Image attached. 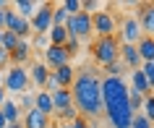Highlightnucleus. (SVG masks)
<instances>
[{"instance_id": "nucleus-1", "label": "nucleus", "mask_w": 154, "mask_h": 128, "mask_svg": "<svg viewBox=\"0 0 154 128\" xmlns=\"http://www.w3.org/2000/svg\"><path fill=\"white\" fill-rule=\"evenodd\" d=\"M71 99L73 107L84 112L86 118H99L105 112V102H102V76L94 71H81L76 73V79L71 84Z\"/></svg>"}, {"instance_id": "nucleus-2", "label": "nucleus", "mask_w": 154, "mask_h": 128, "mask_svg": "<svg viewBox=\"0 0 154 128\" xmlns=\"http://www.w3.org/2000/svg\"><path fill=\"white\" fill-rule=\"evenodd\" d=\"M102 102H105V115L112 128H131L133 112L128 107V86L123 79L105 76L102 79Z\"/></svg>"}, {"instance_id": "nucleus-3", "label": "nucleus", "mask_w": 154, "mask_h": 128, "mask_svg": "<svg viewBox=\"0 0 154 128\" xmlns=\"http://www.w3.org/2000/svg\"><path fill=\"white\" fill-rule=\"evenodd\" d=\"M91 58H94V63L107 68L110 63H115L118 58H120V39L118 37H97V39L91 42Z\"/></svg>"}, {"instance_id": "nucleus-4", "label": "nucleus", "mask_w": 154, "mask_h": 128, "mask_svg": "<svg viewBox=\"0 0 154 128\" xmlns=\"http://www.w3.org/2000/svg\"><path fill=\"white\" fill-rule=\"evenodd\" d=\"M5 94H24L29 89V71L24 65H8V71L3 73V84Z\"/></svg>"}, {"instance_id": "nucleus-5", "label": "nucleus", "mask_w": 154, "mask_h": 128, "mask_svg": "<svg viewBox=\"0 0 154 128\" xmlns=\"http://www.w3.org/2000/svg\"><path fill=\"white\" fill-rule=\"evenodd\" d=\"M65 32H68V37H76V39L81 42L86 39L91 34V16L89 13H76V16H68V21H65Z\"/></svg>"}, {"instance_id": "nucleus-6", "label": "nucleus", "mask_w": 154, "mask_h": 128, "mask_svg": "<svg viewBox=\"0 0 154 128\" xmlns=\"http://www.w3.org/2000/svg\"><path fill=\"white\" fill-rule=\"evenodd\" d=\"M115 29H118V18L110 11H97L91 16V32L97 34V37H112Z\"/></svg>"}, {"instance_id": "nucleus-7", "label": "nucleus", "mask_w": 154, "mask_h": 128, "mask_svg": "<svg viewBox=\"0 0 154 128\" xmlns=\"http://www.w3.org/2000/svg\"><path fill=\"white\" fill-rule=\"evenodd\" d=\"M29 24L34 34H47L52 29V3H37V13Z\"/></svg>"}, {"instance_id": "nucleus-8", "label": "nucleus", "mask_w": 154, "mask_h": 128, "mask_svg": "<svg viewBox=\"0 0 154 128\" xmlns=\"http://www.w3.org/2000/svg\"><path fill=\"white\" fill-rule=\"evenodd\" d=\"M141 39V24L136 16H125L120 24V45H136Z\"/></svg>"}, {"instance_id": "nucleus-9", "label": "nucleus", "mask_w": 154, "mask_h": 128, "mask_svg": "<svg viewBox=\"0 0 154 128\" xmlns=\"http://www.w3.org/2000/svg\"><path fill=\"white\" fill-rule=\"evenodd\" d=\"M42 55H45V65H47L50 71H55V68H60V65H65L71 60V55L65 52V47H57V45H50Z\"/></svg>"}, {"instance_id": "nucleus-10", "label": "nucleus", "mask_w": 154, "mask_h": 128, "mask_svg": "<svg viewBox=\"0 0 154 128\" xmlns=\"http://www.w3.org/2000/svg\"><path fill=\"white\" fill-rule=\"evenodd\" d=\"M138 24L146 37H154V3H138Z\"/></svg>"}, {"instance_id": "nucleus-11", "label": "nucleus", "mask_w": 154, "mask_h": 128, "mask_svg": "<svg viewBox=\"0 0 154 128\" xmlns=\"http://www.w3.org/2000/svg\"><path fill=\"white\" fill-rule=\"evenodd\" d=\"M21 126L24 128H50V118L45 112H39L37 107H32L29 112L21 115Z\"/></svg>"}, {"instance_id": "nucleus-12", "label": "nucleus", "mask_w": 154, "mask_h": 128, "mask_svg": "<svg viewBox=\"0 0 154 128\" xmlns=\"http://www.w3.org/2000/svg\"><path fill=\"white\" fill-rule=\"evenodd\" d=\"M120 63L128 65L131 71L141 68V55H138L136 45H120Z\"/></svg>"}, {"instance_id": "nucleus-13", "label": "nucleus", "mask_w": 154, "mask_h": 128, "mask_svg": "<svg viewBox=\"0 0 154 128\" xmlns=\"http://www.w3.org/2000/svg\"><path fill=\"white\" fill-rule=\"evenodd\" d=\"M0 115L5 118L8 126H13V123H21V115H24V112H21V107L16 105V99H8V97H5V102L0 105Z\"/></svg>"}, {"instance_id": "nucleus-14", "label": "nucleus", "mask_w": 154, "mask_h": 128, "mask_svg": "<svg viewBox=\"0 0 154 128\" xmlns=\"http://www.w3.org/2000/svg\"><path fill=\"white\" fill-rule=\"evenodd\" d=\"M47 76H50V68L45 63H37L34 60L32 68H29V84H34V86L45 89V84H47Z\"/></svg>"}, {"instance_id": "nucleus-15", "label": "nucleus", "mask_w": 154, "mask_h": 128, "mask_svg": "<svg viewBox=\"0 0 154 128\" xmlns=\"http://www.w3.org/2000/svg\"><path fill=\"white\" fill-rule=\"evenodd\" d=\"M52 76H55V81H57V86H60V89H71L73 79H76V71H73L71 63H65V65H60V68H55Z\"/></svg>"}, {"instance_id": "nucleus-16", "label": "nucleus", "mask_w": 154, "mask_h": 128, "mask_svg": "<svg viewBox=\"0 0 154 128\" xmlns=\"http://www.w3.org/2000/svg\"><path fill=\"white\" fill-rule=\"evenodd\" d=\"M136 50H138V55H141V63H152L154 60V37L141 34V39L136 42Z\"/></svg>"}, {"instance_id": "nucleus-17", "label": "nucleus", "mask_w": 154, "mask_h": 128, "mask_svg": "<svg viewBox=\"0 0 154 128\" xmlns=\"http://www.w3.org/2000/svg\"><path fill=\"white\" fill-rule=\"evenodd\" d=\"M29 58H32V42L21 39L18 47H16V52H11V65H24Z\"/></svg>"}, {"instance_id": "nucleus-18", "label": "nucleus", "mask_w": 154, "mask_h": 128, "mask_svg": "<svg viewBox=\"0 0 154 128\" xmlns=\"http://www.w3.org/2000/svg\"><path fill=\"white\" fill-rule=\"evenodd\" d=\"M52 107H55V112H63L68 110V107H73V99H71V89H57V92H52Z\"/></svg>"}, {"instance_id": "nucleus-19", "label": "nucleus", "mask_w": 154, "mask_h": 128, "mask_svg": "<svg viewBox=\"0 0 154 128\" xmlns=\"http://www.w3.org/2000/svg\"><path fill=\"white\" fill-rule=\"evenodd\" d=\"M131 89H136L138 94H144V97H152V89H149V81H146V76L141 73V68H136V71H131Z\"/></svg>"}, {"instance_id": "nucleus-20", "label": "nucleus", "mask_w": 154, "mask_h": 128, "mask_svg": "<svg viewBox=\"0 0 154 128\" xmlns=\"http://www.w3.org/2000/svg\"><path fill=\"white\" fill-rule=\"evenodd\" d=\"M34 107L39 112H45V115H55V107H52V97H50V92H39V94H34Z\"/></svg>"}, {"instance_id": "nucleus-21", "label": "nucleus", "mask_w": 154, "mask_h": 128, "mask_svg": "<svg viewBox=\"0 0 154 128\" xmlns=\"http://www.w3.org/2000/svg\"><path fill=\"white\" fill-rule=\"evenodd\" d=\"M11 8L16 11L21 18H26V21H29V18H34V13H37V3H34V0H16Z\"/></svg>"}, {"instance_id": "nucleus-22", "label": "nucleus", "mask_w": 154, "mask_h": 128, "mask_svg": "<svg viewBox=\"0 0 154 128\" xmlns=\"http://www.w3.org/2000/svg\"><path fill=\"white\" fill-rule=\"evenodd\" d=\"M47 39H50V45H57V47H63L65 39H68V32H65V26H52V29L47 32Z\"/></svg>"}, {"instance_id": "nucleus-23", "label": "nucleus", "mask_w": 154, "mask_h": 128, "mask_svg": "<svg viewBox=\"0 0 154 128\" xmlns=\"http://www.w3.org/2000/svg\"><path fill=\"white\" fill-rule=\"evenodd\" d=\"M128 107L133 115H141V107H144V94H138L136 89L128 86Z\"/></svg>"}, {"instance_id": "nucleus-24", "label": "nucleus", "mask_w": 154, "mask_h": 128, "mask_svg": "<svg viewBox=\"0 0 154 128\" xmlns=\"http://www.w3.org/2000/svg\"><path fill=\"white\" fill-rule=\"evenodd\" d=\"M18 42H21V39H18L13 32H5V29H3V42H0V47H5L8 52H16Z\"/></svg>"}, {"instance_id": "nucleus-25", "label": "nucleus", "mask_w": 154, "mask_h": 128, "mask_svg": "<svg viewBox=\"0 0 154 128\" xmlns=\"http://www.w3.org/2000/svg\"><path fill=\"white\" fill-rule=\"evenodd\" d=\"M68 13L63 11V5H52V26H65Z\"/></svg>"}, {"instance_id": "nucleus-26", "label": "nucleus", "mask_w": 154, "mask_h": 128, "mask_svg": "<svg viewBox=\"0 0 154 128\" xmlns=\"http://www.w3.org/2000/svg\"><path fill=\"white\" fill-rule=\"evenodd\" d=\"M141 115H144V118L154 126V97H144V107H141Z\"/></svg>"}, {"instance_id": "nucleus-27", "label": "nucleus", "mask_w": 154, "mask_h": 128, "mask_svg": "<svg viewBox=\"0 0 154 128\" xmlns=\"http://www.w3.org/2000/svg\"><path fill=\"white\" fill-rule=\"evenodd\" d=\"M18 107H21V112H29V110H32V107H34V94H32V92H29V89H26V92H24V94H21V99H18Z\"/></svg>"}, {"instance_id": "nucleus-28", "label": "nucleus", "mask_w": 154, "mask_h": 128, "mask_svg": "<svg viewBox=\"0 0 154 128\" xmlns=\"http://www.w3.org/2000/svg\"><path fill=\"white\" fill-rule=\"evenodd\" d=\"M60 5H63V11L68 13V16H76V13H81V0H63Z\"/></svg>"}, {"instance_id": "nucleus-29", "label": "nucleus", "mask_w": 154, "mask_h": 128, "mask_svg": "<svg viewBox=\"0 0 154 128\" xmlns=\"http://www.w3.org/2000/svg\"><path fill=\"white\" fill-rule=\"evenodd\" d=\"M47 47H50L47 34H34V39H32V50H39V52H45Z\"/></svg>"}, {"instance_id": "nucleus-30", "label": "nucleus", "mask_w": 154, "mask_h": 128, "mask_svg": "<svg viewBox=\"0 0 154 128\" xmlns=\"http://www.w3.org/2000/svg\"><path fill=\"white\" fill-rule=\"evenodd\" d=\"M123 68H125V65L120 63V58H118V60H115V63H110L105 68L107 71V76H115V79H123Z\"/></svg>"}, {"instance_id": "nucleus-31", "label": "nucleus", "mask_w": 154, "mask_h": 128, "mask_svg": "<svg viewBox=\"0 0 154 128\" xmlns=\"http://www.w3.org/2000/svg\"><path fill=\"white\" fill-rule=\"evenodd\" d=\"M63 47H65V52H68V55H79V47H81V42H79V39H76V37H68V39H65V45H63Z\"/></svg>"}, {"instance_id": "nucleus-32", "label": "nucleus", "mask_w": 154, "mask_h": 128, "mask_svg": "<svg viewBox=\"0 0 154 128\" xmlns=\"http://www.w3.org/2000/svg\"><path fill=\"white\" fill-rule=\"evenodd\" d=\"M141 73L146 76V81H149V89L154 92V65H152V63H141Z\"/></svg>"}, {"instance_id": "nucleus-33", "label": "nucleus", "mask_w": 154, "mask_h": 128, "mask_svg": "<svg viewBox=\"0 0 154 128\" xmlns=\"http://www.w3.org/2000/svg\"><path fill=\"white\" fill-rule=\"evenodd\" d=\"M57 118H63L65 123H73V120L79 118V110H76V107H68V110H63V112H55Z\"/></svg>"}, {"instance_id": "nucleus-34", "label": "nucleus", "mask_w": 154, "mask_h": 128, "mask_svg": "<svg viewBox=\"0 0 154 128\" xmlns=\"http://www.w3.org/2000/svg\"><path fill=\"white\" fill-rule=\"evenodd\" d=\"M131 128H154V126L144 118V115H133V123H131Z\"/></svg>"}, {"instance_id": "nucleus-35", "label": "nucleus", "mask_w": 154, "mask_h": 128, "mask_svg": "<svg viewBox=\"0 0 154 128\" xmlns=\"http://www.w3.org/2000/svg\"><path fill=\"white\" fill-rule=\"evenodd\" d=\"M5 65H11V52L5 47H0V68H5Z\"/></svg>"}, {"instance_id": "nucleus-36", "label": "nucleus", "mask_w": 154, "mask_h": 128, "mask_svg": "<svg viewBox=\"0 0 154 128\" xmlns=\"http://www.w3.org/2000/svg\"><path fill=\"white\" fill-rule=\"evenodd\" d=\"M71 128H89V123H86L84 118H76V120L71 123Z\"/></svg>"}, {"instance_id": "nucleus-37", "label": "nucleus", "mask_w": 154, "mask_h": 128, "mask_svg": "<svg viewBox=\"0 0 154 128\" xmlns=\"http://www.w3.org/2000/svg\"><path fill=\"white\" fill-rule=\"evenodd\" d=\"M5 8H8V5H0V29H3V16H5Z\"/></svg>"}, {"instance_id": "nucleus-38", "label": "nucleus", "mask_w": 154, "mask_h": 128, "mask_svg": "<svg viewBox=\"0 0 154 128\" xmlns=\"http://www.w3.org/2000/svg\"><path fill=\"white\" fill-rule=\"evenodd\" d=\"M3 102H5V89L0 86V105H3Z\"/></svg>"}, {"instance_id": "nucleus-39", "label": "nucleus", "mask_w": 154, "mask_h": 128, "mask_svg": "<svg viewBox=\"0 0 154 128\" xmlns=\"http://www.w3.org/2000/svg\"><path fill=\"white\" fill-rule=\"evenodd\" d=\"M0 128H8V123H5V118L0 115Z\"/></svg>"}, {"instance_id": "nucleus-40", "label": "nucleus", "mask_w": 154, "mask_h": 128, "mask_svg": "<svg viewBox=\"0 0 154 128\" xmlns=\"http://www.w3.org/2000/svg\"><path fill=\"white\" fill-rule=\"evenodd\" d=\"M57 128H71V123H60V126H57Z\"/></svg>"}, {"instance_id": "nucleus-41", "label": "nucleus", "mask_w": 154, "mask_h": 128, "mask_svg": "<svg viewBox=\"0 0 154 128\" xmlns=\"http://www.w3.org/2000/svg\"><path fill=\"white\" fill-rule=\"evenodd\" d=\"M8 128H24V126H21V123H13V126H8Z\"/></svg>"}, {"instance_id": "nucleus-42", "label": "nucleus", "mask_w": 154, "mask_h": 128, "mask_svg": "<svg viewBox=\"0 0 154 128\" xmlns=\"http://www.w3.org/2000/svg\"><path fill=\"white\" fill-rule=\"evenodd\" d=\"M0 84H3V68H0Z\"/></svg>"}, {"instance_id": "nucleus-43", "label": "nucleus", "mask_w": 154, "mask_h": 128, "mask_svg": "<svg viewBox=\"0 0 154 128\" xmlns=\"http://www.w3.org/2000/svg\"><path fill=\"white\" fill-rule=\"evenodd\" d=\"M0 42H3V29H0Z\"/></svg>"}, {"instance_id": "nucleus-44", "label": "nucleus", "mask_w": 154, "mask_h": 128, "mask_svg": "<svg viewBox=\"0 0 154 128\" xmlns=\"http://www.w3.org/2000/svg\"><path fill=\"white\" fill-rule=\"evenodd\" d=\"M89 128H94V126H89Z\"/></svg>"}, {"instance_id": "nucleus-45", "label": "nucleus", "mask_w": 154, "mask_h": 128, "mask_svg": "<svg viewBox=\"0 0 154 128\" xmlns=\"http://www.w3.org/2000/svg\"><path fill=\"white\" fill-rule=\"evenodd\" d=\"M152 65H154V60H152Z\"/></svg>"}, {"instance_id": "nucleus-46", "label": "nucleus", "mask_w": 154, "mask_h": 128, "mask_svg": "<svg viewBox=\"0 0 154 128\" xmlns=\"http://www.w3.org/2000/svg\"><path fill=\"white\" fill-rule=\"evenodd\" d=\"M152 97H154V92H152Z\"/></svg>"}]
</instances>
